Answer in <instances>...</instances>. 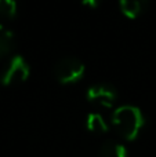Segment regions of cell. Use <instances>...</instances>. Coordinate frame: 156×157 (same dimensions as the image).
<instances>
[{"mask_svg": "<svg viewBox=\"0 0 156 157\" xmlns=\"http://www.w3.org/2000/svg\"><path fill=\"white\" fill-rule=\"evenodd\" d=\"M115 131L126 141H134L145 125V117L140 108L134 105H122L112 112L111 116Z\"/></svg>", "mask_w": 156, "mask_h": 157, "instance_id": "6da1fadb", "label": "cell"}, {"mask_svg": "<svg viewBox=\"0 0 156 157\" xmlns=\"http://www.w3.org/2000/svg\"><path fill=\"white\" fill-rule=\"evenodd\" d=\"M84 63L76 57H64L53 66V73L55 78L62 84L76 83L84 76Z\"/></svg>", "mask_w": 156, "mask_h": 157, "instance_id": "7a4b0ae2", "label": "cell"}, {"mask_svg": "<svg viewBox=\"0 0 156 157\" xmlns=\"http://www.w3.org/2000/svg\"><path fill=\"white\" fill-rule=\"evenodd\" d=\"M30 75L29 63L22 55H13L8 59L7 65L0 73V83L3 86H13L25 81Z\"/></svg>", "mask_w": 156, "mask_h": 157, "instance_id": "3957f363", "label": "cell"}, {"mask_svg": "<svg viewBox=\"0 0 156 157\" xmlns=\"http://www.w3.org/2000/svg\"><path fill=\"white\" fill-rule=\"evenodd\" d=\"M86 98L90 103L101 108H112L118 101V90L108 83L93 84L86 91Z\"/></svg>", "mask_w": 156, "mask_h": 157, "instance_id": "277c9868", "label": "cell"}, {"mask_svg": "<svg viewBox=\"0 0 156 157\" xmlns=\"http://www.w3.org/2000/svg\"><path fill=\"white\" fill-rule=\"evenodd\" d=\"M86 127L93 134H105L109 130V125L105 121L104 116L99 113H88L86 119Z\"/></svg>", "mask_w": 156, "mask_h": 157, "instance_id": "5b68a950", "label": "cell"}, {"mask_svg": "<svg viewBox=\"0 0 156 157\" xmlns=\"http://www.w3.org/2000/svg\"><path fill=\"white\" fill-rule=\"evenodd\" d=\"M98 157H127V150L122 144L116 141H105L99 147Z\"/></svg>", "mask_w": 156, "mask_h": 157, "instance_id": "8992f818", "label": "cell"}, {"mask_svg": "<svg viewBox=\"0 0 156 157\" xmlns=\"http://www.w3.org/2000/svg\"><path fill=\"white\" fill-rule=\"evenodd\" d=\"M119 7L123 15L127 18H137L144 10H145V3L141 0H120Z\"/></svg>", "mask_w": 156, "mask_h": 157, "instance_id": "52a82bcc", "label": "cell"}, {"mask_svg": "<svg viewBox=\"0 0 156 157\" xmlns=\"http://www.w3.org/2000/svg\"><path fill=\"white\" fill-rule=\"evenodd\" d=\"M14 33L7 26L0 24V58L8 55L14 48Z\"/></svg>", "mask_w": 156, "mask_h": 157, "instance_id": "ba28073f", "label": "cell"}, {"mask_svg": "<svg viewBox=\"0 0 156 157\" xmlns=\"http://www.w3.org/2000/svg\"><path fill=\"white\" fill-rule=\"evenodd\" d=\"M17 14V3L14 0H0V18H14Z\"/></svg>", "mask_w": 156, "mask_h": 157, "instance_id": "9c48e42d", "label": "cell"}, {"mask_svg": "<svg viewBox=\"0 0 156 157\" xmlns=\"http://www.w3.org/2000/svg\"><path fill=\"white\" fill-rule=\"evenodd\" d=\"M86 6H90V7H96V6H98V3L97 2H84Z\"/></svg>", "mask_w": 156, "mask_h": 157, "instance_id": "30bf717a", "label": "cell"}]
</instances>
